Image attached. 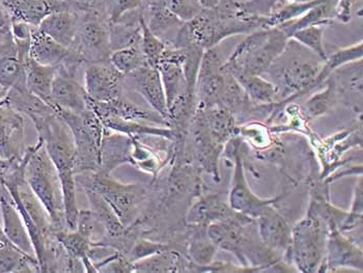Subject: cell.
I'll return each mask as SVG.
<instances>
[{"label":"cell","instance_id":"52a82bcc","mask_svg":"<svg viewBox=\"0 0 363 273\" xmlns=\"http://www.w3.org/2000/svg\"><path fill=\"white\" fill-rule=\"evenodd\" d=\"M71 130L76 149V174L100 169L101 145L105 126L93 111L72 113L64 109H55Z\"/></svg>","mask_w":363,"mask_h":273},{"label":"cell","instance_id":"30bf717a","mask_svg":"<svg viewBox=\"0 0 363 273\" xmlns=\"http://www.w3.org/2000/svg\"><path fill=\"white\" fill-rule=\"evenodd\" d=\"M230 142L233 143V149H234L233 157L235 160V169L232 180V189H230V196H228V204H230V208L238 213L257 219L268 206L274 205L280 198L262 200L253 194L246 182L245 176H244L241 140L233 138Z\"/></svg>","mask_w":363,"mask_h":273},{"label":"cell","instance_id":"ba28073f","mask_svg":"<svg viewBox=\"0 0 363 273\" xmlns=\"http://www.w3.org/2000/svg\"><path fill=\"white\" fill-rule=\"evenodd\" d=\"M329 227L326 221L313 212L292 228V241L286 252L301 272L319 270L325 252Z\"/></svg>","mask_w":363,"mask_h":273},{"label":"cell","instance_id":"9a60e30c","mask_svg":"<svg viewBox=\"0 0 363 273\" xmlns=\"http://www.w3.org/2000/svg\"><path fill=\"white\" fill-rule=\"evenodd\" d=\"M87 104H89V109L93 111L101 120L116 116V118L131 121V122L169 127L167 121L153 109L145 108V107L127 99L124 96L118 99L109 101V102H96L89 98Z\"/></svg>","mask_w":363,"mask_h":273},{"label":"cell","instance_id":"e575fe53","mask_svg":"<svg viewBox=\"0 0 363 273\" xmlns=\"http://www.w3.org/2000/svg\"><path fill=\"white\" fill-rule=\"evenodd\" d=\"M55 237L62 246L69 258L82 261V263L85 259L89 258L91 245L78 230L68 229L56 230Z\"/></svg>","mask_w":363,"mask_h":273},{"label":"cell","instance_id":"f546056e","mask_svg":"<svg viewBox=\"0 0 363 273\" xmlns=\"http://www.w3.org/2000/svg\"><path fill=\"white\" fill-rule=\"evenodd\" d=\"M252 103L257 105L274 104L280 102L279 89L274 84L262 75L234 76Z\"/></svg>","mask_w":363,"mask_h":273},{"label":"cell","instance_id":"8fae6325","mask_svg":"<svg viewBox=\"0 0 363 273\" xmlns=\"http://www.w3.org/2000/svg\"><path fill=\"white\" fill-rule=\"evenodd\" d=\"M223 64V58L216 49H208L203 52L196 78L197 106H220L225 82Z\"/></svg>","mask_w":363,"mask_h":273},{"label":"cell","instance_id":"4dcf8cb0","mask_svg":"<svg viewBox=\"0 0 363 273\" xmlns=\"http://www.w3.org/2000/svg\"><path fill=\"white\" fill-rule=\"evenodd\" d=\"M14 272H41L39 262L11 243H0V273Z\"/></svg>","mask_w":363,"mask_h":273},{"label":"cell","instance_id":"7dc6e473","mask_svg":"<svg viewBox=\"0 0 363 273\" xmlns=\"http://www.w3.org/2000/svg\"><path fill=\"white\" fill-rule=\"evenodd\" d=\"M164 0H143V6H149V4H162Z\"/></svg>","mask_w":363,"mask_h":273},{"label":"cell","instance_id":"ffe728a7","mask_svg":"<svg viewBox=\"0 0 363 273\" xmlns=\"http://www.w3.org/2000/svg\"><path fill=\"white\" fill-rule=\"evenodd\" d=\"M0 213L2 230L12 245L26 254L35 256L33 243L21 214L18 211L14 201L6 186L0 182Z\"/></svg>","mask_w":363,"mask_h":273},{"label":"cell","instance_id":"681fc988","mask_svg":"<svg viewBox=\"0 0 363 273\" xmlns=\"http://www.w3.org/2000/svg\"><path fill=\"white\" fill-rule=\"evenodd\" d=\"M286 2H306L309 0H286Z\"/></svg>","mask_w":363,"mask_h":273},{"label":"cell","instance_id":"d6a6232c","mask_svg":"<svg viewBox=\"0 0 363 273\" xmlns=\"http://www.w3.org/2000/svg\"><path fill=\"white\" fill-rule=\"evenodd\" d=\"M158 70L162 80L163 89H164L167 109L168 106L186 91H196V89L188 86L183 67L181 65L177 62H161L158 65Z\"/></svg>","mask_w":363,"mask_h":273},{"label":"cell","instance_id":"4fadbf2b","mask_svg":"<svg viewBox=\"0 0 363 273\" xmlns=\"http://www.w3.org/2000/svg\"><path fill=\"white\" fill-rule=\"evenodd\" d=\"M29 57L44 66H62L72 72H77L80 67L84 66L71 49L57 43L38 28H33L31 33Z\"/></svg>","mask_w":363,"mask_h":273},{"label":"cell","instance_id":"8992f818","mask_svg":"<svg viewBox=\"0 0 363 273\" xmlns=\"http://www.w3.org/2000/svg\"><path fill=\"white\" fill-rule=\"evenodd\" d=\"M76 185L102 196L111 206L125 227L132 228L140 218L141 206L150 196L149 187L140 183H122L111 174L86 172L76 174Z\"/></svg>","mask_w":363,"mask_h":273},{"label":"cell","instance_id":"9c48e42d","mask_svg":"<svg viewBox=\"0 0 363 273\" xmlns=\"http://www.w3.org/2000/svg\"><path fill=\"white\" fill-rule=\"evenodd\" d=\"M71 50L84 66L109 60L112 52L109 26L100 11L80 12L79 28Z\"/></svg>","mask_w":363,"mask_h":273},{"label":"cell","instance_id":"7402d4cb","mask_svg":"<svg viewBox=\"0 0 363 273\" xmlns=\"http://www.w3.org/2000/svg\"><path fill=\"white\" fill-rule=\"evenodd\" d=\"M331 76L337 87L340 102L362 115V60L340 67Z\"/></svg>","mask_w":363,"mask_h":273},{"label":"cell","instance_id":"c3c4849f","mask_svg":"<svg viewBox=\"0 0 363 273\" xmlns=\"http://www.w3.org/2000/svg\"><path fill=\"white\" fill-rule=\"evenodd\" d=\"M0 243H10L4 235V230H2L1 225H0Z\"/></svg>","mask_w":363,"mask_h":273},{"label":"cell","instance_id":"8d00e7d4","mask_svg":"<svg viewBox=\"0 0 363 273\" xmlns=\"http://www.w3.org/2000/svg\"><path fill=\"white\" fill-rule=\"evenodd\" d=\"M325 26H309L296 30L291 39L308 48L326 62L328 55L324 45Z\"/></svg>","mask_w":363,"mask_h":273},{"label":"cell","instance_id":"ee69618b","mask_svg":"<svg viewBox=\"0 0 363 273\" xmlns=\"http://www.w3.org/2000/svg\"><path fill=\"white\" fill-rule=\"evenodd\" d=\"M11 17L9 15L8 11L4 8V2L0 0V28H4V26H10Z\"/></svg>","mask_w":363,"mask_h":273},{"label":"cell","instance_id":"7a4b0ae2","mask_svg":"<svg viewBox=\"0 0 363 273\" xmlns=\"http://www.w3.org/2000/svg\"><path fill=\"white\" fill-rule=\"evenodd\" d=\"M35 127L60 176L64 194L66 229L76 230L79 208L76 196V149L71 130L56 113L44 118Z\"/></svg>","mask_w":363,"mask_h":273},{"label":"cell","instance_id":"277c9868","mask_svg":"<svg viewBox=\"0 0 363 273\" xmlns=\"http://www.w3.org/2000/svg\"><path fill=\"white\" fill-rule=\"evenodd\" d=\"M289 40L279 26L257 29L238 45L223 68L233 76H263L284 52Z\"/></svg>","mask_w":363,"mask_h":273},{"label":"cell","instance_id":"d590c367","mask_svg":"<svg viewBox=\"0 0 363 273\" xmlns=\"http://www.w3.org/2000/svg\"><path fill=\"white\" fill-rule=\"evenodd\" d=\"M109 62L113 65L116 70L120 71L124 76L134 72L140 67L147 65L143 51H141L140 44L112 51L111 57H109Z\"/></svg>","mask_w":363,"mask_h":273},{"label":"cell","instance_id":"2e32d148","mask_svg":"<svg viewBox=\"0 0 363 273\" xmlns=\"http://www.w3.org/2000/svg\"><path fill=\"white\" fill-rule=\"evenodd\" d=\"M125 84L140 94L153 111L167 121V98L158 68L145 65L125 76L124 86Z\"/></svg>","mask_w":363,"mask_h":273},{"label":"cell","instance_id":"1f68e13d","mask_svg":"<svg viewBox=\"0 0 363 273\" xmlns=\"http://www.w3.org/2000/svg\"><path fill=\"white\" fill-rule=\"evenodd\" d=\"M321 91L313 94L304 105V116L308 120L321 118L340 103L337 87L333 76H329L321 87Z\"/></svg>","mask_w":363,"mask_h":273},{"label":"cell","instance_id":"f6af8a7d","mask_svg":"<svg viewBox=\"0 0 363 273\" xmlns=\"http://www.w3.org/2000/svg\"><path fill=\"white\" fill-rule=\"evenodd\" d=\"M17 158L13 159H0V181L4 178V174H6V172L10 169V167H12L13 163Z\"/></svg>","mask_w":363,"mask_h":273},{"label":"cell","instance_id":"5bb4252c","mask_svg":"<svg viewBox=\"0 0 363 273\" xmlns=\"http://www.w3.org/2000/svg\"><path fill=\"white\" fill-rule=\"evenodd\" d=\"M322 267H325L324 272H335L340 268H353L362 272V246L354 243L337 229L329 230L326 252L318 272Z\"/></svg>","mask_w":363,"mask_h":273},{"label":"cell","instance_id":"ab89813d","mask_svg":"<svg viewBox=\"0 0 363 273\" xmlns=\"http://www.w3.org/2000/svg\"><path fill=\"white\" fill-rule=\"evenodd\" d=\"M100 4L108 23H114L128 13L143 9V0H100Z\"/></svg>","mask_w":363,"mask_h":273},{"label":"cell","instance_id":"83f0119b","mask_svg":"<svg viewBox=\"0 0 363 273\" xmlns=\"http://www.w3.org/2000/svg\"><path fill=\"white\" fill-rule=\"evenodd\" d=\"M24 67H26V87L28 91L50 105L53 80L57 74L58 67L44 66L35 62L33 58L29 57V55L24 62Z\"/></svg>","mask_w":363,"mask_h":273},{"label":"cell","instance_id":"7bdbcfd3","mask_svg":"<svg viewBox=\"0 0 363 273\" xmlns=\"http://www.w3.org/2000/svg\"><path fill=\"white\" fill-rule=\"evenodd\" d=\"M355 1L356 0H338L335 20L344 24L349 23L352 19V6Z\"/></svg>","mask_w":363,"mask_h":273},{"label":"cell","instance_id":"44dd1931","mask_svg":"<svg viewBox=\"0 0 363 273\" xmlns=\"http://www.w3.org/2000/svg\"><path fill=\"white\" fill-rule=\"evenodd\" d=\"M240 213L230 208L223 196L216 192L199 196V200L192 204L185 216L186 225L208 227L213 223L226 221Z\"/></svg>","mask_w":363,"mask_h":273},{"label":"cell","instance_id":"bcb514c9","mask_svg":"<svg viewBox=\"0 0 363 273\" xmlns=\"http://www.w3.org/2000/svg\"><path fill=\"white\" fill-rule=\"evenodd\" d=\"M203 8H213L218 4L219 0H199Z\"/></svg>","mask_w":363,"mask_h":273},{"label":"cell","instance_id":"d4e9b609","mask_svg":"<svg viewBox=\"0 0 363 273\" xmlns=\"http://www.w3.org/2000/svg\"><path fill=\"white\" fill-rule=\"evenodd\" d=\"M143 15L152 33L162 40L167 47L172 46L179 30L185 23L162 4L143 6Z\"/></svg>","mask_w":363,"mask_h":273},{"label":"cell","instance_id":"603a6c76","mask_svg":"<svg viewBox=\"0 0 363 273\" xmlns=\"http://www.w3.org/2000/svg\"><path fill=\"white\" fill-rule=\"evenodd\" d=\"M131 149L132 140L130 136L105 127L101 145L99 172L111 174L123 165H131Z\"/></svg>","mask_w":363,"mask_h":273},{"label":"cell","instance_id":"cb8c5ba5","mask_svg":"<svg viewBox=\"0 0 363 273\" xmlns=\"http://www.w3.org/2000/svg\"><path fill=\"white\" fill-rule=\"evenodd\" d=\"M80 23V12L57 11L47 16L39 26L40 30L66 48L72 49Z\"/></svg>","mask_w":363,"mask_h":273},{"label":"cell","instance_id":"f907efd6","mask_svg":"<svg viewBox=\"0 0 363 273\" xmlns=\"http://www.w3.org/2000/svg\"><path fill=\"white\" fill-rule=\"evenodd\" d=\"M91 1H93L94 4H99V6H100V0H91Z\"/></svg>","mask_w":363,"mask_h":273},{"label":"cell","instance_id":"f35d334b","mask_svg":"<svg viewBox=\"0 0 363 273\" xmlns=\"http://www.w3.org/2000/svg\"><path fill=\"white\" fill-rule=\"evenodd\" d=\"M286 0H238V6L242 14L252 19L261 20L265 23L286 4Z\"/></svg>","mask_w":363,"mask_h":273},{"label":"cell","instance_id":"d6986e66","mask_svg":"<svg viewBox=\"0 0 363 273\" xmlns=\"http://www.w3.org/2000/svg\"><path fill=\"white\" fill-rule=\"evenodd\" d=\"M273 205L268 206L257 217V232L264 245L277 254H286L292 241V227Z\"/></svg>","mask_w":363,"mask_h":273},{"label":"cell","instance_id":"6da1fadb","mask_svg":"<svg viewBox=\"0 0 363 273\" xmlns=\"http://www.w3.org/2000/svg\"><path fill=\"white\" fill-rule=\"evenodd\" d=\"M261 28H266L265 23L242 14L238 0H219L216 6L203 8L185 22L169 47H197L206 51L233 35H250Z\"/></svg>","mask_w":363,"mask_h":273},{"label":"cell","instance_id":"ac0fdd59","mask_svg":"<svg viewBox=\"0 0 363 273\" xmlns=\"http://www.w3.org/2000/svg\"><path fill=\"white\" fill-rule=\"evenodd\" d=\"M87 95L84 87L75 75L68 72L64 67H58L51 91L50 106L72 113H84L89 109Z\"/></svg>","mask_w":363,"mask_h":273},{"label":"cell","instance_id":"484cf974","mask_svg":"<svg viewBox=\"0 0 363 273\" xmlns=\"http://www.w3.org/2000/svg\"><path fill=\"white\" fill-rule=\"evenodd\" d=\"M11 20L26 22L39 28L47 16L60 10L55 0H2Z\"/></svg>","mask_w":363,"mask_h":273},{"label":"cell","instance_id":"5b68a950","mask_svg":"<svg viewBox=\"0 0 363 273\" xmlns=\"http://www.w3.org/2000/svg\"><path fill=\"white\" fill-rule=\"evenodd\" d=\"M26 180L50 216L55 230L66 229L64 194L57 169L49 157L44 143L38 138L35 145L28 147Z\"/></svg>","mask_w":363,"mask_h":273},{"label":"cell","instance_id":"836d02e7","mask_svg":"<svg viewBox=\"0 0 363 273\" xmlns=\"http://www.w3.org/2000/svg\"><path fill=\"white\" fill-rule=\"evenodd\" d=\"M76 230L89 240L91 245H107L106 230L91 209H79Z\"/></svg>","mask_w":363,"mask_h":273},{"label":"cell","instance_id":"4316f807","mask_svg":"<svg viewBox=\"0 0 363 273\" xmlns=\"http://www.w3.org/2000/svg\"><path fill=\"white\" fill-rule=\"evenodd\" d=\"M188 265L189 259L172 247L133 263L134 272L140 273L187 272Z\"/></svg>","mask_w":363,"mask_h":273},{"label":"cell","instance_id":"e0dca14e","mask_svg":"<svg viewBox=\"0 0 363 273\" xmlns=\"http://www.w3.org/2000/svg\"><path fill=\"white\" fill-rule=\"evenodd\" d=\"M26 123L21 113L4 100H0V159L19 158L23 155Z\"/></svg>","mask_w":363,"mask_h":273},{"label":"cell","instance_id":"3957f363","mask_svg":"<svg viewBox=\"0 0 363 273\" xmlns=\"http://www.w3.org/2000/svg\"><path fill=\"white\" fill-rule=\"evenodd\" d=\"M325 60L294 40H289L284 52L264 75L279 89V105L294 102L315 89V82Z\"/></svg>","mask_w":363,"mask_h":273},{"label":"cell","instance_id":"7c38bea8","mask_svg":"<svg viewBox=\"0 0 363 273\" xmlns=\"http://www.w3.org/2000/svg\"><path fill=\"white\" fill-rule=\"evenodd\" d=\"M124 77L108 60L91 62L84 68V89L96 102H109L124 96Z\"/></svg>","mask_w":363,"mask_h":273},{"label":"cell","instance_id":"74e56055","mask_svg":"<svg viewBox=\"0 0 363 273\" xmlns=\"http://www.w3.org/2000/svg\"><path fill=\"white\" fill-rule=\"evenodd\" d=\"M167 44L152 33L145 23V18H141L140 48L147 66L158 68L161 57L167 49Z\"/></svg>","mask_w":363,"mask_h":273},{"label":"cell","instance_id":"60d3db41","mask_svg":"<svg viewBox=\"0 0 363 273\" xmlns=\"http://www.w3.org/2000/svg\"><path fill=\"white\" fill-rule=\"evenodd\" d=\"M170 247H172V246L168 245V243H157V241L147 240V239L145 238H138L135 239L133 245H132L124 256L126 257L128 261L134 263V262L138 261V260L147 258V257L152 256V255L157 254V252H163V250H167Z\"/></svg>","mask_w":363,"mask_h":273},{"label":"cell","instance_id":"b9f144b4","mask_svg":"<svg viewBox=\"0 0 363 273\" xmlns=\"http://www.w3.org/2000/svg\"><path fill=\"white\" fill-rule=\"evenodd\" d=\"M163 6L183 22L194 19L203 9L199 0H164Z\"/></svg>","mask_w":363,"mask_h":273},{"label":"cell","instance_id":"f1b7e54d","mask_svg":"<svg viewBox=\"0 0 363 273\" xmlns=\"http://www.w3.org/2000/svg\"><path fill=\"white\" fill-rule=\"evenodd\" d=\"M190 229L187 243V255L190 262L197 266H207L214 262L217 246L208 235L207 227L187 225Z\"/></svg>","mask_w":363,"mask_h":273}]
</instances>
